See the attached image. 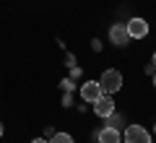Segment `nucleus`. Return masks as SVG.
Listing matches in <instances>:
<instances>
[{"instance_id": "1", "label": "nucleus", "mask_w": 156, "mask_h": 143, "mask_svg": "<svg viewBox=\"0 0 156 143\" xmlns=\"http://www.w3.org/2000/svg\"><path fill=\"white\" fill-rule=\"evenodd\" d=\"M99 86H101V94H117L120 88H122V73L120 70H115V68H109V70H104L101 73V78H99Z\"/></svg>"}, {"instance_id": "2", "label": "nucleus", "mask_w": 156, "mask_h": 143, "mask_svg": "<svg viewBox=\"0 0 156 143\" xmlns=\"http://www.w3.org/2000/svg\"><path fill=\"white\" fill-rule=\"evenodd\" d=\"M125 143H151V133L143 125H128V130L122 133Z\"/></svg>"}, {"instance_id": "3", "label": "nucleus", "mask_w": 156, "mask_h": 143, "mask_svg": "<svg viewBox=\"0 0 156 143\" xmlns=\"http://www.w3.org/2000/svg\"><path fill=\"white\" fill-rule=\"evenodd\" d=\"M125 29H128V34H130V39H143V37H148V21L146 18H130L128 23H125Z\"/></svg>"}, {"instance_id": "4", "label": "nucleus", "mask_w": 156, "mask_h": 143, "mask_svg": "<svg viewBox=\"0 0 156 143\" xmlns=\"http://www.w3.org/2000/svg\"><path fill=\"white\" fill-rule=\"evenodd\" d=\"M99 96H101V86H99V81H86V83H81V99H83V102L94 104Z\"/></svg>"}, {"instance_id": "5", "label": "nucleus", "mask_w": 156, "mask_h": 143, "mask_svg": "<svg viewBox=\"0 0 156 143\" xmlns=\"http://www.w3.org/2000/svg\"><path fill=\"white\" fill-rule=\"evenodd\" d=\"M109 42L117 44V47H125V44L130 42V34H128V29H125V23H115V26H109Z\"/></svg>"}, {"instance_id": "6", "label": "nucleus", "mask_w": 156, "mask_h": 143, "mask_svg": "<svg viewBox=\"0 0 156 143\" xmlns=\"http://www.w3.org/2000/svg\"><path fill=\"white\" fill-rule=\"evenodd\" d=\"M94 112H96L99 117H109V115H115V102H112L109 94H101L99 99L94 102Z\"/></svg>"}, {"instance_id": "7", "label": "nucleus", "mask_w": 156, "mask_h": 143, "mask_svg": "<svg viewBox=\"0 0 156 143\" xmlns=\"http://www.w3.org/2000/svg\"><path fill=\"white\" fill-rule=\"evenodd\" d=\"M96 141L99 143H122V133L117 130V127H101L99 133H96Z\"/></svg>"}, {"instance_id": "8", "label": "nucleus", "mask_w": 156, "mask_h": 143, "mask_svg": "<svg viewBox=\"0 0 156 143\" xmlns=\"http://www.w3.org/2000/svg\"><path fill=\"white\" fill-rule=\"evenodd\" d=\"M50 143H76V141H73V135H68V133H55V135L50 138Z\"/></svg>"}, {"instance_id": "9", "label": "nucleus", "mask_w": 156, "mask_h": 143, "mask_svg": "<svg viewBox=\"0 0 156 143\" xmlns=\"http://www.w3.org/2000/svg\"><path fill=\"white\" fill-rule=\"evenodd\" d=\"M60 86H62V88H65V91H68V94H70V91H73V81H70V78H65V81H62V83H60Z\"/></svg>"}, {"instance_id": "10", "label": "nucleus", "mask_w": 156, "mask_h": 143, "mask_svg": "<svg viewBox=\"0 0 156 143\" xmlns=\"http://www.w3.org/2000/svg\"><path fill=\"white\" fill-rule=\"evenodd\" d=\"M31 143H50L47 138H37V141H31Z\"/></svg>"}, {"instance_id": "11", "label": "nucleus", "mask_w": 156, "mask_h": 143, "mask_svg": "<svg viewBox=\"0 0 156 143\" xmlns=\"http://www.w3.org/2000/svg\"><path fill=\"white\" fill-rule=\"evenodd\" d=\"M151 65H154V68H156V52H154V60H151Z\"/></svg>"}, {"instance_id": "12", "label": "nucleus", "mask_w": 156, "mask_h": 143, "mask_svg": "<svg viewBox=\"0 0 156 143\" xmlns=\"http://www.w3.org/2000/svg\"><path fill=\"white\" fill-rule=\"evenodd\" d=\"M154 88H156V70H154Z\"/></svg>"}, {"instance_id": "13", "label": "nucleus", "mask_w": 156, "mask_h": 143, "mask_svg": "<svg viewBox=\"0 0 156 143\" xmlns=\"http://www.w3.org/2000/svg\"><path fill=\"white\" fill-rule=\"evenodd\" d=\"M0 138H3V122H0Z\"/></svg>"}, {"instance_id": "14", "label": "nucleus", "mask_w": 156, "mask_h": 143, "mask_svg": "<svg viewBox=\"0 0 156 143\" xmlns=\"http://www.w3.org/2000/svg\"><path fill=\"white\" fill-rule=\"evenodd\" d=\"M154 133H156V125H154Z\"/></svg>"}]
</instances>
